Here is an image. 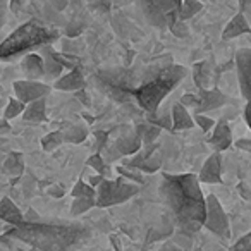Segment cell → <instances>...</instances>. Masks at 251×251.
<instances>
[{
  "label": "cell",
  "instance_id": "9a60e30c",
  "mask_svg": "<svg viewBox=\"0 0 251 251\" xmlns=\"http://www.w3.org/2000/svg\"><path fill=\"white\" fill-rule=\"evenodd\" d=\"M25 172V157L21 151H11L2 160V174L11 182L18 181Z\"/></svg>",
  "mask_w": 251,
  "mask_h": 251
},
{
  "label": "cell",
  "instance_id": "484cf974",
  "mask_svg": "<svg viewBox=\"0 0 251 251\" xmlns=\"http://www.w3.org/2000/svg\"><path fill=\"white\" fill-rule=\"evenodd\" d=\"M138 133H140V136H141V145H151V143H155V140H157L158 136H160V133H162V129L160 127H157V126H153V124H150L148 122V126H140L138 127Z\"/></svg>",
  "mask_w": 251,
  "mask_h": 251
},
{
  "label": "cell",
  "instance_id": "52a82bcc",
  "mask_svg": "<svg viewBox=\"0 0 251 251\" xmlns=\"http://www.w3.org/2000/svg\"><path fill=\"white\" fill-rule=\"evenodd\" d=\"M201 226H205L210 232H213L219 237H224V239L230 237L229 217H227L224 206L220 205V201L217 200V196H205V219H203Z\"/></svg>",
  "mask_w": 251,
  "mask_h": 251
},
{
  "label": "cell",
  "instance_id": "d4e9b609",
  "mask_svg": "<svg viewBox=\"0 0 251 251\" xmlns=\"http://www.w3.org/2000/svg\"><path fill=\"white\" fill-rule=\"evenodd\" d=\"M203 11V4L200 0H181V9H179V19L188 21L195 18L198 12Z\"/></svg>",
  "mask_w": 251,
  "mask_h": 251
},
{
  "label": "cell",
  "instance_id": "4dcf8cb0",
  "mask_svg": "<svg viewBox=\"0 0 251 251\" xmlns=\"http://www.w3.org/2000/svg\"><path fill=\"white\" fill-rule=\"evenodd\" d=\"M71 195H73V198H81V196H86V198H95V188H91V186L86 184L84 181H77L76 184H74Z\"/></svg>",
  "mask_w": 251,
  "mask_h": 251
},
{
  "label": "cell",
  "instance_id": "8992f818",
  "mask_svg": "<svg viewBox=\"0 0 251 251\" xmlns=\"http://www.w3.org/2000/svg\"><path fill=\"white\" fill-rule=\"evenodd\" d=\"M143 18L157 29H169L179 19L181 0H136Z\"/></svg>",
  "mask_w": 251,
  "mask_h": 251
},
{
  "label": "cell",
  "instance_id": "e575fe53",
  "mask_svg": "<svg viewBox=\"0 0 251 251\" xmlns=\"http://www.w3.org/2000/svg\"><path fill=\"white\" fill-rule=\"evenodd\" d=\"M230 251H251V234H244L237 243L232 244Z\"/></svg>",
  "mask_w": 251,
  "mask_h": 251
},
{
  "label": "cell",
  "instance_id": "2e32d148",
  "mask_svg": "<svg viewBox=\"0 0 251 251\" xmlns=\"http://www.w3.org/2000/svg\"><path fill=\"white\" fill-rule=\"evenodd\" d=\"M19 67H21L26 79L40 81L43 77V60L38 52H29L26 55H23Z\"/></svg>",
  "mask_w": 251,
  "mask_h": 251
},
{
  "label": "cell",
  "instance_id": "9c48e42d",
  "mask_svg": "<svg viewBox=\"0 0 251 251\" xmlns=\"http://www.w3.org/2000/svg\"><path fill=\"white\" fill-rule=\"evenodd\" d=\"M237 81H239L241 95L246 101L251 98V50L239 49L236 53Z\"/></svg>",
  "mask_w": 251,
  "mask_h": 251
},
{
  "label": "cell",
  "instance_id": "b9f144b4",
  "mask_svg": "<svg viewBox=\"0 0 251 251\" xmlns=\"http://www.w3.org/2000/svg\"><path fill=\"white\" fill-rule=\"evenodd\" d=\"M47 193H49L52 198H62V196L66 195L64 188H62V186H59V184H52L49 189H47Z\"/></svg>",
  "mask_w": 251,
  "mask_h": 251
},
{
  "label": "cell",
  "instance_id": "ee69618b",
  "mask_svg": "<svg viewBox=\"0 0 251 251\" xmlns=\"http://www.w3.org/2000/svg\"><path fill=\"white\" fill-rule=\"evenodd\" d=\"M237 191H239V195L243 196L244 200H250L251 193H250V186H248L246 182H239V184H237Z\"/></svg>",
  "mask_w": 251,
  "mask_h": 251
},
{
  "label": "cell",
  "instance_id": "f5cc1de1",
  "mask_svg": "<svg viewBox=\"0 0 251 251\" xmlns=\"http://www.w3.org/2000/svg\"><path fill=\"white\" fill-rule=\"evenodd\" d=\"M4 40V33H2V29H0V42Z\"/></svg>",
  "mask_w": 251,
  "mask_h": 251
},
{
  "label": "cell",
  "instance_id": "cb8c5ba5",
  "mask_svg": "<svg viewBox=\"0 0 251 251\" xmlns=\"http://www.w3.org/2000/svg\"><path fill=\"white\" fill-rule=\"evenodd\" d=\"M162 155H160V151L158 150H155L153 153H150L147 158H145L143 162H141L140 165H138V171L141 172V174H153V172H157V171H160L162 169Z\"/></svg>",
  "mask_w": 251,
  "mask_h": 251
},
{
  "label": "cell",
  "instance_id": "1f68e13d",
  "mask_svg": "<svg viewBox=\"0 0 251 251\" xmlns=\"http://www.w3.org/2000/svg\"><path fill=\"white\" fill-rule=\"evenodd\" d=\"M193 122L198 124V127L203 131V133H210L213 129V126H215L217 121H213L210 115H203V114H195L193 115Z\"/></svg>",
  "mask_w": 251,
  "mask_h": 251
},
{
  "label": "cell",
  "instance_id": "f907efd6",
  "mask_svg": "<svg viewBox=\"0 0 251 251\" xmlns=\"http://www.w3.org/2000/svg\"><path fill=\"white\" fill-rule=\"evenodd\" d=\"M2 160H4V155L0 153V189H2V182H4V174H2Z\"/></svg>",
  "mask_w": 251,
  "mask_h": 251
},
{
  "label": "cell",
  "instance_id": "6da1fadb",
  "mask_svg": "<svg viewBox=\"0 0 251 251\" xmlns=\"http://www.w3.org/2000/svg\"><path fill=\"white\" fill-rule=\"evenodd\" d=\"M160 196L174 217L198 229L205 219V195L196 174H164Z\"/></svg>",
  "mask_w": 251,
  "mask_h": 251
},
{
  "label": "cell",
  "instance_id": "f35d334b",
  "mask_svg": "<svg viewBox=\"0 0 251 251\" xmlns=\"http://www.w3.org/2000/svg\"><path fill=\"white\" fill-rule=\"evenodd\" d=\"M179 103L184 105L186 108H188V107L195 108L196 103H198V97H196L195 93H186V95H182V98H181V101H179Z\"/></svg>",
  "mask_w": 251,
  "mask_h": 251
},
{
  "label": "cell",
  "instance_id": "74e56055",
  "mask_svg": "<svg viewBox=\"0 0 251 251\" xmlns=\"http://www.w3.org/2000/svg\"><path fill=\"white\" fill-rule=\"evenodd\" d=\"M172 232V227L169 226V227H165V230H162V229H153L151 230V234L148 236V243H151V241H158L160 237H165L167 234H171Z\"/></svg>",
  "mask_w": 251,
  "mask_h": 251
},
{
  "label": "cell",
  "instance_id": "5bb4252c",
  "mask_svg": "<svg viewBox=\"0 0 251 251\" xmlns=\"http://www.w3.org/2000/svg\"><path fill=\"white\" fill-rule=\"evenodd\" d=\"M36 52L40 53V57H42V60H43V77L49 81H55L57 77L64 73V67L60 66L59 60H57L55 55H53L52 45L40 47Z\"/></svg>",
  "mask_w": 251,
  "mask_h": 251
},
{
  "label": "cell",
  "instance_id": "8d00e7d4",
  "mask_svg": "<svg viewBox=\"0 0 251 251\" xmlns=\"http://www.w3.org/2000/svg\"><path fill=\"white\" fill-rule=\"evenodd\" d=\"M237 5H239V14L251 21V0H237Z\"/></svg>",
  "mask_w": 251,
  "mask_h": 251
},
{
  "label": "cell",
  "instance_id": "f1b7e54d",
  "mask_svg": "<svg viewBox=\"0 0 251 251\" xmlns=\"http://www.w3.org/2000/svg\"><path fill=\"white\" fill-rule=\"evenodd\" d=\"M62 143H64L62 131H53V133H49L47 136L42 138V148L45 151H53L55 148H59Z\"/></svg>",
  "mask_w": 251,
  "mask_h": 251
},
{
  "label": "cell",
  "instance_id": "277c9868",
  "mask_svg": "<svg viewBox=\"0 0 251 251\" xmlns=\"http://www.w3.org/2000/svg\"><path fill=\"white\" fill-rule=\"evenodd\" d=\"M59 29L52 28L40 19L26 21L0 42V60L12 62L16 59H21L26 53L36 52L40 47L52 45L59 40Z\"/></svg>",
  "mask_w": 251,
  "mask_h": 251
},
{
  "label": "cell",
  "instance_id": "ba28073f",
  "mask_svg": "<svg viewBox=\"0 0 251 251\" xmlns=\"http://www.w3.org/2000/svg\"><path fill=\"white\" fill-rule=\"evenodd\" d=\"M12 90H14V98H18L23 103H29L33 100H38L43 98L50 93V86L47 83L42 81H35V79H19L14 81L12 84Z\"/></svg>",
  "mask_w": 251,
  "mask_h": 251
},
{
  "label": "cell",
  "instance_id": "7402d4cb",
  "mask_svg": "<svg viewBox=\"0 0 251 251\" xmlns=\"http://www.w3.org/2000/svg\"><path fill=\"white\" fill-rule=\"evenodd\" d=\"M148 122L160 129H171L172 127V119H171V110L164 105H160L158 108H155L153 112L148 114Z\"/></svg>",
  "mask_w": 251,
  "mask_h": 251
},
{
  "label": "cell",
  "instance_id": "30bf717a",
  "mask_svg": "<svg viewBox=\"0 0 251 251\" xmlns=\"http://www.w3.org/2000/svg\"><path fill=\"white\" fill-rule=\"evenodd\" d=\"M198 181L205 184H222V157L219 151H212L201 165Z\"/></svg>",
  "mask_w": 251,
  "mask_h": 251
},
{
  "label": "cell",
  "instance_id": "681fc988",
  "mask_svg": "<svg viewBox=\"0 0 251 251\" xmlns=\"http://www.w3.org/2000/svg\"><path fill=\"white\" fill-rule=\"evenodd\" d=\"M244 121L246 124H250V101H246V107H244Z\"/></svg>",
  "mask_w": 251,
  "mask_h": 251
},
{
  "label": "cell",
  "instance_id": "5b68a950",
  "mask_svg": "<svg viewBox=\"0 0 251 251\" xmlns=\"http://www.w3.org/2000/svg\"><path fill=\"white\" fill-rule=\"evenodd\" d=\"M140 191V184L127 181L122 176H119L117 179L103 177L95 189V206L107 208V206L121 205L127 200L134 198Z\"/></svg>",
  "mask_w": 251,
  "mask_h": 251
},
{
  "label": "cell",
  "instance_id": "d6986e66",
  "mask_svg": "<svg viewBox=\"0 0 251 251\" xmlns=\"http://www.w3.org/2000/svg\"><path fill=\"white\" fill-rule=\"evenodd\" d=\"M250 29H251L250 21H248V19L244 18L243 14H239V12H237V14L234 16V18L230 19L229 23H227L226 28H224V31H222V40H232V38H237V36L250 33Z\"/></svg>",
  "mask_w": 251,
  "mask_h": 251
},
{
  "label": "cell",
  "instance_id": "d6a6232c",
  "mask_svg": "<svg viewBox=\"0 0 251 251\" xmlns=\"http://www.w3.org/2000/svg\"><path fill=\"white\" fill-rule=\"evenodd\" d=\"M115 171H117L122 177L127 179V181H131V182H136V184H140V182L143 181V174H141L138 169H133V167L126 169V167H122V165H121V167H117Z\"/></svg>",
  "mask_w": 251,
  "mask_h": 251
},
{
  "label": "cell",
  "instance_id": "ffe728a7",
  "mask_svg": "<svg viewBox=\"0 0 251 251\" xmlns=\"http://www.w3.org/2000/svg\"><path fill=\"white\" fill-rule=\"evenodd\" d=\"M45 112H47V97H43L26 103L21 117L28 122H43L47 119Z\"/></svg>",
  "mask_w": 251,
  "mask_h": 251
},
{
  "label": "cell",
  "instance_id": "8fae6325",
  "mask_svg": "<svg viewBox=\"0 0 251 251\" xmlns=\"http://www.w3.org/2000/svg\"><path fill=\"white\" fill-rule=\"evenodd\" d=\"M196 97H198V103H196V107H195L196 114L215 110V108L226 105V101H227V97L219 88H210V90L208 88H201Z\"/></svg>",
  "mask_w": 251,
  "mask_h": 251
},
{
  "label": "cell",
  "instance_id": "83f0119b",
  "mask_svg": "<svg viewBox=\"0 0 251 251\" xmlns=\"http://www.w3.org/2000/svg\"><path fill=\"white\" fill-rule=\"evenodd\" d=\"M95 208V198H86V196H81V198H74L71 203V212L73 215H81V213L88 212V210Z\"/></svg>",
  "mask_w": 251,
  "mask_h": 251
},
{
  "label": "cell",
  "instance_id": "4fadbf2b",
  "mask_svg": "<svg viewBox=\"0 0 251 251\" xmlns=\"http://www.w3.org/2000/svg\"><path fill=\"white\" fill-rule=\"evenodd\" d=\"M208 143L212 145L213 151H219V153H222L224 150L230 148V145H232V133H230V127L227 122L224 121L215 122L212 134L208 138Z\"/></svg>",
  "mask_w": 251,
  "mask_h": 251
},
{
  "label": "cell",
  "instance_id": "ac0fdd59",
  "mask_svg": "<svg viewBox=\"0 0 251 251\" xmlns=\"http://www.w3.org/2000/svg\"><path fill=\"white\" fill-rule=\"evenodd\" d=\"M171 119H172V131H186V129H193L195 127V122H193V115L189 114V110L177 103L172 105L171 108Z\"/></svg>",
  "mask_w": 251,
  "mask_h": 251
},
{
  "label": "cell",
  "instance_id": "3957f363",
  "mask_svg": "<svg viewBox=\"0 0 251 251\" xmlns=\"http://www.w3.org/2000/svg\"><path fill=\"white\" fill-rule=\"evenodd\" d=\"M188 74V69L179 64H172L171 60L160 66H150L143 69L141 74V83L138 86L122 88L124 95H131L138 101L145 112H153L164 101V98L181 83ZM115 90V88H114Z\"/></svg>",
  "mask_w": 251,
  "mask_h": 251
},
{
  "label": "cell",
  "instance_id": "bcb514c9",
  "mask_svg": "<svg viewBox=\"0 0 251 251\" xmlns=\"http://www.w3.org/2000/svg\"><path fill=\"white\" fill-rule=\"evenodd\" d=\"M160 251H184V250L179 248L176 243H172V241H169V243H165L164 246L160 248Z\"/></svg>",
  "mask_w": 251,
  "mask_h": 251
},
{
  "label": "cell",
  "instance_id": "d590c367",
  "mask_svg": "<svg viewBox=\"0 0 251 251\" xmlns=\"http://www.w3.org/2000/svg\"><path fill=\"white\" fill-rule=\"evenodd\" d=\"M86 165H90V167H93L95 171L98 172V174L103 176V169H105V165H103V160H101L100 155H91V157L88 158ZM103 177H105V176H103Z\"/></svg>",
  "mask_w": 251,
  "mask_h": 251
},
{
  "label": "cell",
  "instance_id": "7c38bea8",
  "mask_svg": "<svg viewBox=\"0 0 251 251\" xmlns=\"http://www.w3.org/2000/svg\"><path fill=\"white\" fill-rule=\"evenodd\" d=\"M53 88L60 91H81L86 88V79H84L83 73H81L79 66L69 69V73L59 76L53 81Z\"/></svg>",
  "mask_w": 251,
  "mask_h": 251
},
{
  "label": "cell",
  "instance_id": "ab89813d",
  "mask_svg": "<svg viewBox=\"0 0 251 251\" xmlns=\"http://www.w3.org/2000/svg\"><path fill=\"white\" fill-rule=\"evenodd\" d=\"M7 12H9V2L7 0H0V29L4 28L7 23Z\"/></svg>",
  "mask_w": 251,
  "mask_h": 251
},
{
  "label": "cell",
  "instance_id": "4316f807",
  "mask_svg": "<svg viewBox=\"0 0 251 251\" xmlns=\"http://www.w3.org/2000/svg\"><path fill=\"white\" fill-rule=\"evenodd\" d=\"M193 77H195V83L198 84V88L201 90V88H206V84H208L210 81V74H208V62H198L195 64V67H193Z\"/></svg>",
  "mask_w": 251,
  "mask_h": 251
},
{
  "label": "cell",
  "instance_id": "7dc6e473",
  "mask_svg": "<svg viewBox=\"0 0 251 251\" xmlns=\"http://www.w3.org/2000/svg\"><path fill=\"white\" fill-rule=\"evenodd\" d=\"M49 2L53 5V9H55V11H64V9H66V5H67V0H49Z\"/></svg>",
  "mask_w": 251,
  "mask_h": 251
},
{
  "label": "cell",
  "instance_id": "44dd1931",
  "mask_svg": "<svg viewBox=\"0 0 251 251\" xmlns=\"http://www.w3.org/2000/svg\"><path fill=\"white\" fill-rule=\"evenodd\" d=\"M141 147H143V145H141V136L138 131H134L133 134H127V136L121 138V140H117V143H115V148H117L121 155H134Z\"/></svg>",
  "mask_w": 251,
  "mask_h": 251
},
{
  "label": "cell",
  "instance_id": "f546056e",
  "mask_svg": "<svg viewBox=\"0 0 251 251\" xmlns=\"http://www.w3.org/2000/svg\"><path fill=\"white\" fill-rule=\"evenodd\" d=\"M23 110H25V103L23 101H19L18 98H9L7 105L4 108V119H7V121L16 119L18 115L23 114Z\"/></svg>",
  "mask_w": 251,
  "mask_h": 251
},
{
  "label": "cell",
  "instance_id": "e0dca14e",
  "mask_svg": "<svg viewBox=\"0 0 251 251\" xmlns=\"http://www.w3.org/2000/svg\"><path fill=\"white\" fill-rule=\"evenodd\" d=\"M0 220L9 226H19L25 222V213L19 210L18 205H14L11 198L0 196Z\"/></svg>",
  "mask_w": 251,
  "mask_h": 251
},
{
  "label": "cell",
  "instance_id": "603a6c76",
  "mask_svg": "<svg viewBox=\"0 0 251 251\" xmlns=\"http://www.w3.org/2000/svg\"><path fill=\"white\" fill-rule=\"evenodd\" d=\"M88 136V127L86 126H73L69 129L62 131V140L64 143H73V145H79L81 141H84Z\"/></svg>",
  "mask_w": 251,
  "mask_h": 251
},
{
  "label": "cell",
  "instance_id": "c3c4849f",
  "mask_svg": "<svg viewBox=\"0 0 251 251\" xmlns=\"http://www.w3.org/2000/svg\"><path fill=\"white\" fill-rule=\"evenodd\" d=\"M101 179H103V176H101V174H97V176H93V177L88 179V184H90L91 188H97V186L100 184Z\"/></svg>",
  "mask_w": 251,
  "mask_h": 251
},
{
  "label": "cell",
  "instance_id": "816d5d0a",
  "mask_svg": "<svg viewBox=\"0 0 251 251\" xmlns=\"http://www.w3.org/2000/svg\"><path fill=\"white\" fill-rule=\"evenodd\" d=\"M112 246H115V248H117V251H122L121 250V244H119V239H117V237H114V236H112Z\"/></svg>",
  "mask_w": 251,
  "mask_h": 251
},
{
  "label": "cell",
  "instance_id": "7bdbcfd3",
  "mask_svg": "<svg viewBox=\"0 0 251 251\" xmlns=\"http://www.w3.org/2000/svg\"><path fill=\"white\" fill-rule=\"evenodd\" d=\"M11 124H9L7 119H0V136H7L11 133Z\"/></svg>",
  "mask_w": 251,
  "mask_h": 251
},
{
  "label": "cell",
  "instance_id": "f6af8a7d",
  "mask_svg": "<svg viewBox=\"0 0 251 251\" xmlns=\"http://www.w3.org/2000/svg\"><path fill=\"white\" fill-rule=\"evenodd\" d=\"M237 148H241V150H244V151H251V141L248 140V138H241V140H237L236 143Z\"/></svg>",
  "mask_w": 251,
  "mask_h": 251
},
{
  "label": "cell",
  "instance_id": "7a4b0ae2",
  "mask_svg": "<svg viewBox=\"0 0 251 251\" xmlns=\"http://www.w3.org/2000/svg\"><path fill=\"white\" fill-rule=\"evenodd\" d=\"M5 236L18 237L40 251H73L90 239V227L83 224L23 222L5 230Z\"/></svg>",
  "mask_w": 251,
  "mask_h": 251
},
{
  "label": "cell",
  "instance_id": "836d02e7",
  "mask_svg": "<svg viewBox=\"0 0 251 251\" xmlns=\"http://www.w3.org/2000/svg\"><path fill=\"white\" fill-rule=\"evenodd\" d=\"M169 29H171L172 35L177 36V38H186V36L189 35L188 25H186V21H181V19H177V21H176Z\"/></svg>",
  "mask_w": 251,
  "mask_h": 251
},
{
  "label": "cell",
  "instance_id": "60d3db41",
  "mask_svg": "<svg viewBox=\"0 0 251 251\" xmlns=\"http://www.w3.org/2000/svg\"><path fill=\"white\" fill-rule=\"evenodd\" d=\"M26 4H28V0H11V2H9V11L18 14V12H21L23 9H25Z\"/></svg>",
  "mask_w": 251,
  "mask_h": 251
}]
</instances>
